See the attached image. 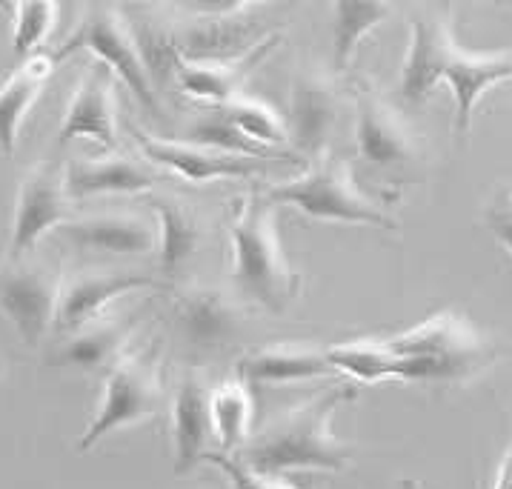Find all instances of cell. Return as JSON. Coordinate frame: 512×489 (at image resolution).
<instances>
[{
    "label": "cell",
    "instance_id": "6da1fadb",
    "mask_svg": "<svg viewBox=\"0 0 512 489\" xmlns=\"http://www.w3.org/2000/svg\"><path fill=\"white\" fill-rule=\"evenodd\" d=\"M438 83H447L455 98V129L467 135L472 112L492 86L512 83V49L507 52H467L452 38L444 18L421 15L410 23V46L398 75L401 101L424 103Z\"/></svg>",
    "mask_w": 512,
    "mask_h": 489
},
{
    "label": "cell",
    "instance_id": "7a4b0ae2",
    "mask_svg": "<svg viewBox=\"0 0 512 489\" xmlns=\"http://www.w3.org/2000/svg\"><path fill=\"white\" fill-rule=\"evenodd\" d=\"M352 398V387H332L327 392L309 395L301 404L281 409L258 432H252L238 458L249 469L267 475H287L304 469H347L352 447L332 432V418Z\"/></svg>",
    "mask_w": 512,
    "mask_h": 489
},
{
    "label": "cell",
    "instance_id": "3957f363",
    "mask_svg": "<svg viewBox=\"0 0 512 489\" xmlns=\"http://www.w3.org/2000/svg\"><path fill=\"white\" fill-rule=\"evenodd\" d=\"M229 278L244 304L284 312L301 292V275L289 264L278 212L267 195H241L232 204L229 224Z\"/></svg>",
    "mask_w": 512,
    "mask_h": 489
},
{
    "label": "cell",
    "instance_id": "277c9868",
    "mask_svg": "<svg viewBox=\"0 0 512 489\" xmlns=\"http://www.w3.org/2000/svg\"><path fill=\"white\" fill-rule=\"evenodd\" d=\"M398 358V381L407 384H470L495 364L487 335L455 309H441L427 321L387 338Z\"/></svg>",
    "mask_w": 512,
    "mask_h": 489
},
{
    "label": "cell",
    "instance_id": "5b68a950",
    "mask_svg": "<svg viewBox=\"0 0 512 489\" xmlns=\"http://www.w3.org/2000/svg\"><path fill=\"white\" fill-rule=\"evenodd\" d=\"M269 201L275 206H292L312 221L327 224L375 226V229H395L390 215L369 201L352 178V166L344 158L324 152L309 163L304 175L269 186Z\"/></svg>",
    "mask_w": 512,
    "mask_h": 489
},
{
    "label": "cell",
    "instance_id": "8992f818",
    "mask_svg": "<svg viewBox=\"0 0 512 489\" xmlns=\"http://www.w3.org/2000/svg\"><path fill=\"white\" fill-rule=\"evenodd\" d=\"M164 409V381L152 352H126L115 367L103 375L101 404L89 427L83 429L78 449L89 452L106 435L152 421Z\"/></svg>",
    "mask_w": 512,
    "mask_h": 489
},
{
    "label": "cell",
    "instance_id": "52a82bcc",
    "mask_svg": "<svg viewBox=\"0 0 512 489\" xmlns=\"http://www.w3.org/2000/svg\"><path fill=\"white\" fill-rule=\"evenodd\" d=\"M89 52L95 61L112 69L115 78L126 83V89L144 103L149 112H158V95H155V81L146 69L141 46L135 38V29L123 18L121 9L106 6V3H92L83 18L75 26V32L61 43V49L52 55L55 61H66L69 55Z\"/></svg>",
    "mask_w": 512,
    "mask_h": 489
},
{
    "label": "cell",
    "instance_id": "ba28073f",
    "mask_svg": "<svg viewBox=\"0 0 512 489\" xmlns=\"http://www.w3.org/2000/svg\"><path fill=\"white\" fill-rule=\"evenodd\" d=\"M72 198L66 192V169L58 163L38 161L26 169L18 184L12 232H9V258H26L52 229L72 221Z\"/></svg>",
    "mask_w": 512,
    "mask_h": 489
},
{
    "label": "cell",
    "instance_id": "9c48e42d",
    "mask_svg": "<svg viewBox=\"0 0 512 489\" xmlns=\"http://www.w3.org/2000/svg\"><path fill=\"white\" fill-rule=\"evenodd\" d=\"M63 278L43 264L18 258L0 266V312L15 326L23 344L38 347L55 329Z\"/></svg>",
    "mask_w": 512,
    "mask_h": 489
},
{
    "label": "cell",
    "instance_id": "30bf717a",
    "mask_svg": "<svg viewBox=\"0 0 512 489\" xmlns=\"http://www.w3.org/2000/svg\"><path fill=\"white\" fill-rule=\"evenodd\" d=\"M132 138L144 158L166 172L184 178L186 184H215V181H241V178H255L275 161L267 158H246V155H226L218 149H206L198 143L172 141V138H158L146 132L141 126H129Z\"/></svg>",
    "mask_w": 512,
    "mask_h": 489
},
{
    "label": "cell",
    "instance_id": "8fae6325",
    "mask_svg": "<svg viewBox=\"0 0 512 489\" xmlns=\"http://www.w3.org/2000/svg\"><path fill=\"white\" fill-rule=\"evenodd\" d=\"M244 301L221 286L186 284L175 295V329L186 347L218 352L241 338Z\"/></svg>",
    "mask_w": 512,
    "mask_h": 489
},
{
    "label": "cell",
    "instance_id": "7c38bea8",
    "mask_svg": "<svg viewBox=\"0 0 512 489\" xmlns=\"http://www.w3.org/2000/svg\"><path fill=\"white\" fill-rule=\"evenodd\" d=\"M63 241L95 255L115 258H146L158 252L161 226L155 212L138 209H109L95 215H81L61 226Z\"/></svg>",
    "mask_w": 512,
    "mask_h": 489
},
{
    "label": "cell",
    "instance_id": "4fadbf2b",
    "mask_svg": "<svg viewBox=\"0 0 512 489\" xmlns=\"http://www.w3.org/2000/svg\"><path fill=\"white\" fill-rule=\"evenodd\" d=\"M355 149L375 169H404L421 155V141L407 118L372 89L355 92Z\"/></svg>",
    "mask_w": 512,
    "mask_h": 489
},
{
    "label": "cell",
    "instance_id": "5bb4252c",
    "mask_svg": "<svg viewBox=\"0 0 512 489\" xmlns=\"http://www.w3.org/2000/svg\"><path fill=\"white\" fill-rule=\"evenodd\" d=\"M78 138H89L106 152H112L118 143V95L112 69L101 61L86 66L63 112L58 143L66 146Z\"/></svg>",
    "mask_w": 512,
    "mask_h": 489
},
{
    "label": "cell",
    "instance_id": "9a60e30c",
    "mask_svg": "<svg viewBox=\"0 0 512 489\" xmlns=\"http://www.w3.org/2000/svg\"><path fill=\"white\" fill-rule=\"evenodd\" d=\"M341 121V95L335 83L321 72L295 75L289 89V138L298 155L315 161L324 155L332 141V132Z\"/></svg>",
    "mask_w": 512,
    "mask_h": 489
},
{
    "label": "cell",
    "instance_id": "2e32d148",
    "mask_svg": "<svg viewBox=\"0 0 512 489\" xmlns=\"http://www.w3.org/2000/svg\"><path fill=\"white\" fill-rule=\"evenodd\" d=\"M138 289H166V286L149 275L112 272V269H83L75 275H66L61 284V298H58L55 329L66 335L78 326L89 324L103 315L109 304H115L118 298Z\"/></svg>",
    "mask_w": 512,
    "mask_h": 489
},
{
    "label": "cell",
    "instance_id": "e0dca14e",
    "mask_svg": "<svg viewBox=\"0 0 512 489\" xmlns=\"http://www.w3.org/2000/svg\"><path fill=\"white\" fill-rule=\"evenodd\" d=\"M169 432H172V458L175 472L184 475L195 464H201L209 452V441L215 438L212 429V389L206 384L204 372L186 369L178 378L172 401H169Z\"/></svg>",
    "mask_w": 512,
    "mask_h": 489
},
{
    "label": "cell",
    "instance_id": "ac0fdd59",
    "mask_svg": "<svg viewBox=\"0 0 512 489\" xmlns=\"http://www.w3.org/2000/svg\"><path fill=\"white\" fill-rule=\"evenodd\" d=\"M135 335L132 315H109L103 312L95 321L66 332L61 347L52 352V364L75 372H109L129 352Z\"/></svg>",
    "mask_w": 512,
    "mask_h": 489
},
{
    "label": "cell",
    "instance_id": "d6986e66",
    "mask_svg": "<svg viewBox=\"0 0 512 489\" xmlns=\"http://www.w3.org/2000/svg\"><path fill=\"white\" fill-rule=\"evenodd\" d=\"M338 375L329 361L327 347H315L307 341H281L252 349L238 361V378L249 387H281L304 384L315 378Z\"/></svg>",
    "mask_w": 512,
    "mask_h": 489
},
{
    "label": "cell",
    "instance_id": "ffe728a7",
    "mask_svg": "<svg viewBox=\"0 0 512 489\" xmlns=\"http://www.w3.org/2000/svg\"><path fill=\"white\" fill-rule=\"evenodd\" d=\"M272 35V32H269ZM261 26L235 18H195L181 29L172 32V41L178 49V58L201 63H229L252 55L269 38Z\"/></svg>",
    "mask_w": 512,
    "mask_h": 489
},
{
    "label": "cell",
    "instance_id": "44dd1931",
    "mask_svg": "<svg viewBox=\"0 0 512 489\" xmlns=\"http://www.w3.org/2000/svg\"><path fill=\"white\" fill-rule=\"evenodd\" d=\"M158 184V175L141 161L106 152L98 158H75L66 163V192L72 201L95 195H138Z\"/></svg>",
    "mask_w": 512,
    "mask_h": 489
},
{
    "label": "cell",
    "instance_id": "7402d4cb",
    "mask_svg": "<svg viewBox=\"0 0 512 489\" xmlns=\"http://www.w3.org/2000/svg\"><path fill=\"white\" fill-rule=\"evenodd\" d=\"M278 43H281V35H269L252 55L229 63H201L181 58L178 66H175V83L192 101L209 103V106H226L235 95H241L246 75H252V69L264 61Z\"/></svg>",
    "mask_w": 512,
    "mask_h": 489
},
{
    "label": "cell",
    "instance_id": "603a6c76",
    "mask_svg": "<svg viewBox=\"0 0 512 489\" xmlns=\"http://www.w3.org/2000/svg\"><path fill=\"white\" fill-rule=\"evenodd\" d=\"M55 66L58 61L52 55L35 52V55L23 58L21 66L0 83V155L3 158L15 155L23 121L43 95Z\"/></svg>",
    "mask_w": 512,
    "mask_h": 489
},
{
    "label": "cell",
    "instance_id": "cb8c5ba5",
    "mask_svg": "<svg viewBox=\"0 0 512 489\" xmlns=\"http://www.w3.org/2000/svg\"><path fill=\"white\" fill-rule=\"evenodd\" d=\"M152 209L161 226V244H158L161 266L166 275H175L204 241V221L192 206L175 195H155Z\"/></svg>",
    "mask_w": 512,
    "mask_h": 489
},
{
    "label": "cell",
    "instance_id": "d4e9b609",
    "mask_svg": "<svg viewBox=\"0 0 512 489\" xmlns=\"http://www.w3.org/2000/svg\"><path fill=\"white\" fill-rule=\"evenodd\" d=\"M392 18V0H332V63L347 72L367 35Z\"/></svg>",
    "mask_w": 512,
    "mask_h": 489
},
{
    "label": "cell",
    "instance_id": "484cf974",
    "mask_svg": "<svg viewBox=\"0 0 512 489\" xmlns=\"http://www.w3.org/2000/svg\"><path fill=\"white\" fill-rule=\"evenodd\" d=\"M255 401L244 378H229L212 389V429L221 452H241L252 438Z\"/></svg>",
    "mask_w": 512,
    "mask_h": 489
},
{
    "label": "cell",
    "instance_id": "4316f807",
    "mask_svg": "<svg viewBox=\"0 0 512 489\" xmlns=\"http://www.w3.org/2000/svg\"><path fill=\"white\" fill-rule=\"evenodd\" d=\"M221 109H224L226 115H229V121L235 123L249 141H255L258 146L275 152V155H284L289 161H298V155L284 152V146H292L289 123L272 103L241 92V95H235V98L226 103V106H221Z\"/></svg>",
    "mask_w": 512,
    "mask_h": 489
},
{
    "label": "cell",
    "instance_id": "83f0119b",
    "mask_svg": "<svg viewBox=\"0 0 512 489\" xmlns=\"http://www.w3.org/2000/svg\"><path fill=\"white\" fill-rule=\"evenodd\" d=\"M327 355L338 375H347L358 384L398 381V358L390 352L387 341L358 338V341L327 347Z\"/></svg>",
    "mask_w": 512,
    "mask_h": 489
},
{
    "label": "cell",
    "instance_id": "f1b7e54d",
    "mask_svg": "<svg viewBox=\"0 0 512 489\" xmlns=\"http://www.w3.org/2000/svg\"><path fill=\"white\" fill-rule=\"evenodd\" d=\"M184 141L198 143V146H206V149H218V152H226V155L267 158V161H289L284 155H275V152L258 146L255 141H249L244 132L229 121V115H226L221 106H209V112L198 115L195 121L189 123Z\"/></svg>",
    "mask_w": 512,
    "mask_h": 489
},
{
    "label": "cell",
    "instance_id": "f546056e",
    "mask_svg": "<svg viewBox=\"0 0 512 489\" xmlns=\"http://www.w3.org/2000/svg\"><path fill=\"white\" fill-rule=\"evenodd\" d=\"M12 15V52L23 61L49 41V35L58 26L61 6L58 0H15Z\"/></svg>",
    "mask_w": 512,
    "mask_h": 489
},
{
    "label": "cell",
    "instance_id": "4dcf8cb0",
    "mask_svg": "<svg viewBox=\"0 0 512 489\" xmlns=\"http://www.w3.org/2000/svg\"><path fill=\"white\" fill-rule=\"evenodd\" d=\"M204 464L221 469L235 489H301L284 475H267V472L249 469L241 458H232L229 452H206Z\"/></svg>",
    "mask_w": 512,
    "mask_h": 489
},
{
    "label": "cell",
    "instance_id": "1f68e13d",
    "mask_svg": "<svg viewBox=\"0 0 512 489\" xmlns=\"http://www.w3.org/2000/svg\"><path fill=\"white\" fill-rule=\"evenodd\" d=\"M192 18H235L244 15L249 6L267 3V0H175Z\"/></svg>",
    "mask_w": 512,
    "mask_h": 489
},
{
    "label": "cell",
    "instance_id": "d6a6232c",
    "mask_svg": "<svg viewBox=\"0 0 512 489\" xmlns=\"http://www.w3.org/2000/svg\"><path fill=\"white\" fill-rule=\"evenodd\" d=\"M487 224H490L492 235L507 246V252L512 255V209H492Z\"/></svg>",
    "mask_w": 512,
    "mask_h": 489
},
{
    "label": "cell",
    "instance_id": "836d02e7",
    "mask_svg": "<svg viewBox=\"0 0 512 489\" xmlns=\"http://www.w3.org/2000/svg\"><path fill=\"white\" fill-rule=\"evenodd\" d=\"M492 489H512V447L507 449L501 467H498V475H495V484Z\"/></svg>",
    "mask_w": 512,
    "mask_h": 489
},
{
    "label": "cell",
    "instance_id": "e575fe53",
    "mask_svg": "<svg viewBox=\"0 0 512 489\" xmlns=\"http://www.w3.org/2000/svg\"><path fill=\"white\" fill-rule=\"evenodd\" d=\"M404 489H424L418 481H404Z\"/></svg>",
    "mask_w": 512,
    "mask_h": 489
},
{
    "label": "cell",
    "instance_id": "d590c367",
    "mask_svg": "<svg viewBox=\"0 0 512 489\" xmlns=\"http://www.w3.org/2000/svg\"><path fill=\"white\" fill-rule=\"evenodd\" d=\"M0 9H9V0H0Z\"/></svg>",
    "mask_w": 512,
    "mask_h": 489
},
{
    "label": "cell",
    "instance_id": "8d00e7d4",
    "mask_svg": "<svg viewBox=\"0 0 512 489\" xmlns=\"http://www.w3.org/2000/svg\"><path fill=\"white\" fill-rule=\"evenodd\" d=\"M495 3H512V0H495Z\"/></svg>",
    "mask_w": 512,
    "mask_h": 489
},
{
    "label": "cell",
    "instance_id": "74e56055",
    "mask_svg": "<svg viewBox=\"0 0 512 489\" xmlns=\"http://www.w3.org/2000/svg\"><path fill=\"white\" fill-rule=\"evenodd\" d=\"M146 3H155V0H146Z\"/></svg>",
    "mask_w": 512,
    "mask_h": 489
},
{
    "label": "cell",
    "instance_id": "f35d334b",
    "mask_svg": "<svg viewBox=\"0 0 512 489\" xmlns=\"http://www.w3.org/2000/svg\"><path fill=\"white\" fill-rule=\"evenodd\" d=\"M510 209H512V198H510Z\"/></svg>",
    "mask_w": 512,
    "mask_h": 489
}]
</instances>
